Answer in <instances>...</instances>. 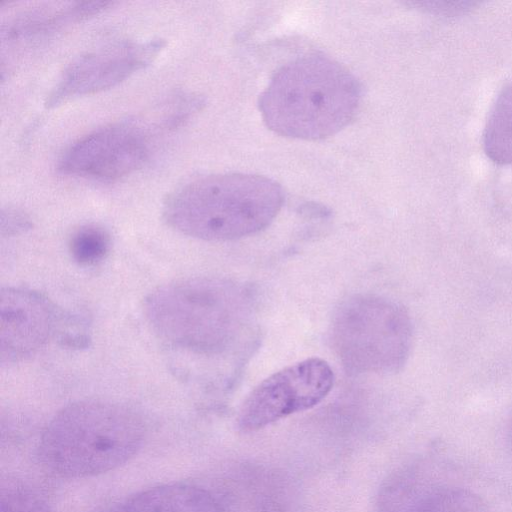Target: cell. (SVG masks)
<instances>
[{"instance_id": "obj_1", "label": "cell", "mask_w": 512, "mask_h": 512, "mask_svg": "<svg viewBox=\"0 0 512 512\" xmlns=\"http://www.w3.org/2000/svg\"><path fill=\"white\" fill-rule=\"evenodd\" d=\"M357 79L335 60L318 54L282 66L259 98L263 121L275 133L319 140L347 126L359 108Z\"/></svg>"}, {"instance_id": "obj_2", "label": "cell", "mask_w": 512, "mask_h": 512, "mask_svg": "<svg viewBox=\"0 0 512 512\" xmlns=\"http://www.w3.org/2000/svg\"><path fill=\"white\" fill-rule=\"evenodd\" d=\"M284 202L281 186L264 176L213 174L185 181L169 193L163 218L176 231L206 241L255 234L276 217Z\"/></svg>"}, {"instance_id": "obj_3", "label": "cell", "mask_w": 512, "mask_h": 512, "mask_svg": "<svg viewBox=\"0 0 512 512\" xmlns=\"http://www.w3.org/2000/svg\"><path fill=\"white\" fill-rule=\"evenodd\" d=\"M144 438V423L133 410L108 401H78L47 424L38 455L46 469L58 476L86 478L129 461Z\"/></svg>"}, {"instance_id": "obj_4", "label": "cell", "mask_w": 512, "mask_h": 512, "mask_svg": "<svg viewBox=\"0 0 512 512\" xmlns=\"http://www.w3.org/2000/svg\"><path fill=\"white\" fill-rule=\"evenodd\" d=\"M145 313L152 329L169 344L216 354L230 348L241 335L250 320L252 303L237 283L190 277L151 292Z\"/></svg>"}, {"instance_id": "obj_5", "label": "cell", "mask_w": 512, "mask_h": 512, "mask_svg": "<svg viewBox=\"0 0 512 512\" xmlns=\"http://www.w3.org/2000/svg\"><path fill=\"white\" fill-rule=\"evenodd\" d=\"M413 340L408 312L388 298L359 294L344 300L331 324L333 348L347 370L393 373L406 363Z\"/></svg>"}, {"instance_id": "obj_6", "label": "cell", "mask_w": 512, "mask_h": 512, "mask_svg": "<svg viewBox=\"0 0 512 512\" xmlns=\"http://www.w3.org/2000/svg\"><path fill=\"white\" fill-rule=\"evenodd\" d=\"M159 131H169L162 116L153 125L127 119L97 128L66 149L59 170L98 181L128 176L148 161Z\"/></svg>"}, {"instance_id": "obj_7", "label": "cell", "mask_w": 512, "mask_h": 512, "mask_svg": "<svg viewBox=\"0 0 512 512\" xmlns=\"http://www.w3.org/2000/svg\"><path fill=\"white\" fill-rule=\"evenodd\" d=\"M334 373L320 358L291 364L265 378L247 396L239 426L255 431L319 404L332 390Z\"/></svg>"}, {"instance_id": "obj_8", "label": "cell", "mask_w": 512, "mask_h": 512, "mask_svg": "<svg viewBox=\"0 0 512 512\" xmlns=\"http://www.w3.org/2000/svg\"><path fill=\"white\" fill-rule=\"evenodd\" d=\"M165 45L161 38L121 40L81 54L64 69L45 105L110 89L150 65Z\"/></svg>"}, {"instance_id": "obj_9", "label": "cell", "mask_w": 512, "mask_h": 512, "mask_svg": "<svg viewBox=\"0 0 512 512\" xmlns=\"http://www.w3.org/2000/svg\"><path fill=\"white\" fill-rule=\"evenodd\" d=\"M1 363H15L34 355L51 337L56 314L38 292L16 287L1 290Z\"/></svg>"}, {"instance_id": "obj_10", "label": "cell", "mask_w": 512, "mask_h": 512, "mask_svg": "<svg viewBox=\"0 0 512 512\" xmlns=\"http://www.w3.org/2000/svg\"><path fill=\"white\" fill-rule=\"evenodd\" d=\"M112 512H221L205 489L190 484H166L141 491Z\"/></svg>"}, {"instance_id": "obj_11", "label": "cell", "mask_w": 512, "mask_h": 512, "mask_svg": "<svg viewBox=\"0 0 512 512\" xmlns=\"http://www.w3.org/2000/svg\"><path fill=\"white\" fill-rule=\"evenodd\" d=\"M111 5L113 2L110 1H82L70 3L57 10L30 12L9 24L4 33L9 41L39 39L98 15Z\"/></svg>"}, {"instance_id": "obj_12", "label": "cell", "mask_w": 512, "mask_h": 512, "mask_svg": "<svg viewBox=\"0 0 512 512\" xmlns=\"http://www.w3.org/2000/svg\"><path fill=\"white\" fill-rule=\"evenodd\" d=\"M483 146L493 162L512 166V82L502 89L490 110Z\"/></svg>"}, {"instance_id": "obj_13", "label": "cell", "mask_w": 512, "mask_h": 512, "mask_svg": "<svg viewBox=\"0 0 512 512\" xmlns=\"http://www.w3.org/2000/svg\"><path fill=\"white\" fill-rule=\"evenodd\" d=\"M419 512H491L486 503L471 490L437 486Z\"/></svg>"}, {"instance_id": "obj_14", "label": "cell", "mask_w": 512, "mask_h": 512, "mask_svg": "<svg viewBox=\"0 0 512 512\" xmlns=\"http://www.w3.org/2000/svg\"><path fill=\"white\" fill-rule=\"evenodd\" d=\"M108 232L95 224L78 228L69 243L72 258L81 265H93L103 260L110 249Z\"/></svg>"}, {"instance_id": "obj_15", "label": "cell", "mask_w": 512, "mask_h": 512, "mask_svg": "<svg viewBox=\"0 0 512 512\" xmlns=\"http://www.w3.org/2000/svg\"><path fill=\"white\" fill-rule=\"evenodd\" d=\"M1 512H50V509L37 490L16 482L2 488Z\"/></svg>"}, {"instance_id": "obj_16", "label": "cell", "mask_w": 512, "mask_h": 512, "mask_svg": "<svg viewBox=\"0 0 512 512\" xmlns=\"http://www.w3.org/2000/svg\"><path fill=\"white\" fill-rule=\"evenodd\" d=\"M31 224L29 217L24 212L15 208L2 209L1 234L3 236L22 233L28 230Z\"/></svg>"}, {"instance_id": "obj_17", "label": "cell", "mask_w": 512, "mask_h": 512, "mask_svg": "<svg viewBox=\"0 0 512 512\" xmlns=\"http://www.w3.org/2000/svg\"><path fill=\"white\" fill-rule=\"evenodd\" d=\"M414 5L437 15L453 16L465 13L475 5L472 2L425 1L415 2Z\"/></svg>"}, {"instance_id": "obj_18", "label": "cell", "mask_w": 512, "mask_h": 512, "mask_svg": "<svg viewBox=\"0 0 512 512\" xmlns=\"http://www.w3.org/2000/svg\"><path fill=\"white\" fill-rule=\"evenodd\" d=\"M509 434H510V439H511V442H512V415H511L510 424H509Z\"/></svg>"}]
</instances>
